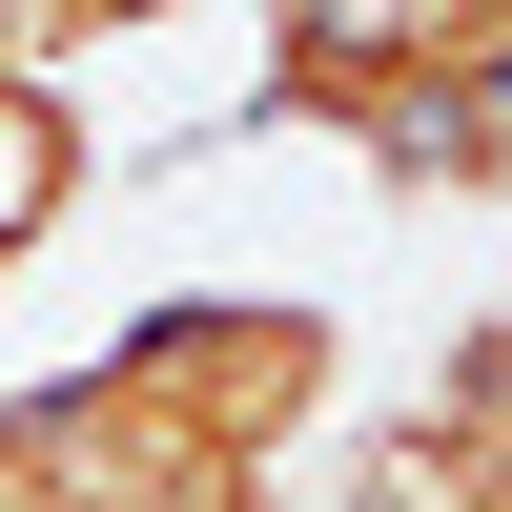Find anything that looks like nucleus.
Wrapping results in <instances>:
<instances>
[{"label": "nucleus", "mask_w": 512, "mask_h": 512, "mask_svg": "<svg viewBox=\"0 0 512 512\" xmlns=\"http://www.w3.org/2000/svg\"><path fill=\"white\" fill-rule=\"evenodd\" d=\"M328 369H349L328 308H267V287H164L144 328H103V390L164 410L185 451H226V472H287V451H308Z\"/></svg>", "instance_id": "f257e3e1"}, {"label": "nucleus", "mask_w": 512, "mask_h": 512, "mask_svg": "<svg viewBox=\"0 0 512 512\" xmlns=\"http://www.w3.org/2000/svg\"><path fill=\"white\" fill-rule=\"evenodd\" d=\"M103 185V123H82V82L62 62H0V287L62 246V205Z\"/></svg>", "instance_id": "f03ea898"}, {"label": "nucleus", "mask_w": 512, "mask_h": 512, "mask_svg": "<svg viewBox=\"0 0 512 512\" xmlns=\"http://www.w3.org/2000/svg\"><path fill=\"white\" fill-rule=\"evenodd\" d=\"M369 164H390V185H512V21L451 41V62L390 103V144H369Z\"/></svg>", "instance_id": "7ed1b4c3"}, {"label": "nucleus", "mask_w": 512, "mask_h": 512, "mask_svg": "<svg viewBox=\"0 0 512 512\" xmlns=\"http://www.w3.org/2000/svg\"><path fill=\"white\" fill-rule=\"evenodd\" d=\"M144 21H185V0H21V62H82V41H144Z\"/></svg>", "instance_id": "20e7f679"}]
</instances>
